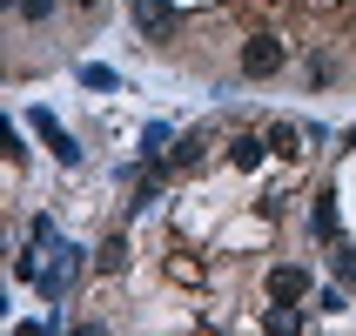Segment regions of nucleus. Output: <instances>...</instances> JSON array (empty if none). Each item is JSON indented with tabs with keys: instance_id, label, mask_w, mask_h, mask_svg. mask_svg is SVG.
I'll use <instances>...</instances> for the list:
<instances>
[{
	"instance_id": "obj_11",
	"label": "nucleus",
	"mask_w": 356,
	"mask_h": 336,
	"mask_svg": "<svg viewBox=\"0 0 356 336\" xmlns=\"http://www.w3.org/2000/svg\"><path fill=\"white\" fill-rule=\"evenodd\" d=\"M302 323L309 317H302L296 303H276V310H269V330H302Z\"/></svg>"
},
{
	"instance_id": "obj_10",
	"label": "nucleus",
	"mask_w": 356,
	"mask_h": 336,
	"mask_svg": "<svg viewBox=\"0 0 356 336\" xmlns=\"http://www.w3.org/2000/svg\"><path fill=\"white\" fill-rule=\"evenodd\" d=\"M316 242H337V202L330 195L316 202Z\"/></svg>"
},
{
	"instance_id": "obj_12",
	"label": "nucleus",
	"mask_w": 356,
	"mask_h": 336,
	"mask_svg": "<svg viewBox=\"0 0 356 336\" xmlns=\"http://www.w3.org/2000/svg\"><path fill=\"white\" fill-rule=\"evenodd\" d=\"M14 14H20V20H27V27H40V20L54 14V0H14Z\"/></svg>"
},
{
	"instance_id": "obj_9",
	"label": "nucleus",
	"mask_w": 356,
	"mask_h": 336,
	"mask_svg": "<svg viewBox=\"0 0 356 336\" xmlns=\"http://www.w3.org/2000/svg\"><path fill=\"white\" fill-rule=\"evenodd\" d=\"M202 148H209V141H202V128H195V135H181V141H175V155H168V161H175V168H195Z\"/></svg>"
},
{
	"instance_id": "obj_8",
	"label": "nucleus",
	"mask_w": 356,
	"mask_h": 336,
	"mask_svg": "<svg viewBox=\"0 0 356 336\" xmlns=\"http://www.w3.org/2000/svg\"><path fill=\"white\" fill-rule=\"evenodd\" d=\"M81 81H88L95 95H115V88H121V74H115V67H101V61H88V67H81Z\"/></svg>"
},
{
	"instance_id": "obj_6",
	"label": "nucleus",
	"mask_w": 356,
	"mask_h": 336,
	"mask_svg": "<svg viewBox=\"0 0 356 336\" xmlns=\"http://www.w3.org/2000/svg\"><path fill=\"white\" fill-rule=\"evenodd\" d=\"M95 269H101V276H121V269H128V236H115V242H101V256H95Z\"/></svg>"
},
{
	"instance_id": "obj_16",
	"label": "nucleus",
	"mask_w": 356,
	"mask_h": 336,
	"mask_svg": "<svg viewBox=\"0 0 356 336\" xmlns=\"http://www.w3.org/2000/svg\"><path fill=\"white\" fill-rule=\"evenodd\" d=\"M350 141H356V128H350Z\"/></svg>"
},
{
	"instance_id": "obj_15",
	"label": "nucleus",
	"mask_w": 356,
	"mask_h": 336,
	"mask_svg": "<svg viewBox=\"0 0 356 336\" xmlns=\"http://www.w3.org/2000/svg\"><path fill=\"white\" fill-rule=\"evenodd\" d=\"M74 7H88V14H95V7H101V0H74Z\"/></svg>"
},
{
	"instance_id": "obj_3",
	"label": "nucleus",
	"mask_w": 356,
	"mask_h": 336,
	"mask_svg": "<svg viewBox=\"0 0 356 336\" xmlns=\"http://www.w3.org/2000/svg\"><path fill=\"white\" fill-rule=\"evenodd\" d=\"M74 269H81V249L67 242V249H54V262L40 269V296H60L67 282H74Z\"/></svg>"
},
{
	"instance_id": "obj_1",
	"label": "nucleus",
	"mask_w": 356,
	"mask_h": 336,
	"mask_svg": "<svg viewBox=\"0 0 356 336\" xmlns=\"http://www.w3.org/2000/svg\"><path fill=\"white\" fill-rule=\"evenodd\" d=\"M276 67H282V40H276V34L242 40V74H249V81H269Z\"/></svg>"
},
{
	"instance_id": "obj_13",
	"label": "nucleus",
	"mask_w": 356,
	"mask_h": 336,
	"mask_svg": "<svg viewBox=\"0 0 356 336\" xmlns=\"http://www.w3.org/2000/svg\"><path fill=\"white\" fill-rule=\"evenodd\" d=\"M269 148H276V155H296V128L276 121V128H269Z\"/></svg>"
},
{
	"instance_id": "obj_4",
	"label": "nucleus",
	"mask_w": 356,
	"mask_h": 336,
	"mask_svg": "<svg viewBox=\"0 0 356 336\" xmlns=\"http://www.w3.org/2000/svg\"><path fill=\"white\" fill-rule=\"evenodd\" d=\"M34 128H40V141H47V148H54V161H67V168H74V161H81V148H74V135H67V128H60V121L47 115V108H40V115H34Z\"/></svg>"
},
{
	"instance_id": "obj_14",
	"label": "nucleus",
	"mask_w": 356,
	"mask_h": 336,
	"mask_svg": "<svg viewBox=\"0 0 356 336\" xmlns=\"http://www.w3.org/2000/svg\"><path fill=\"white\" fill-rule=\"evenodd\" d=\"M337 276H343V282H356V249H343V256H337Z\"/></svg>"
},
{
	"instance_id": "obj_5",
	"label": "nucleus",
	"mask_w": 356,
	"mask_h": 336,
	"mask_svg": "<svg viewBox=\"0 0 356 336\" xmlns=\"http://www.w3.org/2000/svg\"><path fill=\"white\" fill-rule=\"evenodd\" d=\"M135 27L141 34H175V7H168V0H135Z\"/></svg>"
},
{
	"instance_id": "obj_2",
	"label": "nucleus",
	"mask_w": 356,
	"mask_h": 336,
	"mask_svg": "<svg viewBox=\"0 0 356 336\" xmlns=\"http://www.w3.org/2000/svg\"><path fill=\"white\" fill-rule=\"evenodd\" d=\"M269 296L276 303H302L309 296V262H276V269H269Z\"/></svg>"
},
{
	"instance_id": "obj_7",
	"label": "nucleus",
	"mask_w": 356,
	"mask_h": 336,
	"mask_svg": "<svg viewBox=\"0 0 356 336\" xmlns=\"http://www.w3.org/2000/svg\"><path fill=\"white\" fill-rule=\"evenodd\" d=\"M229 155H236V168H262V155H269V148H262L256 135H236V141H229Z\"/></svg>"
}]
</instances>
